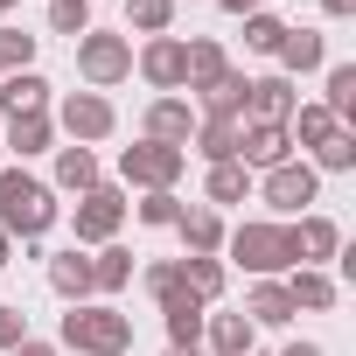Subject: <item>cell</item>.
<instances>
[{"label":"cell","mask_w":356,"mask_h":356,"mask_svg":"<svg viewBox=\"0 0 356 356\" xmlns=\"http://www.w3.org/2000/svg\"><path fill=\"white\" fill-rule=\"evenodd\" d=\"M22 342H29V314L0 300V349H22Z\"/></svg>","instance_id":"f35d334b"},{"label":"cell","mask_w":356,"mask_h":356,"mask_svg":"<svg viewBox=\"0 0 356 356\" xmlns=\"http://www.w3.org/2000/svg\"><path fill=\"white\" fill-rule=\"evenodd\" d=\"M56 335H63V349H77V356H126V349H133V314H119V307H105V300H77Z\"/></svg>","instance_id":"7a4b0ae2"},{"label":"cell","mask_w":356,"mask_h":356,"mask_svg":"<svg viewBox=\"0 0 356 356\" xmlns=\"http://www.w3.org/2000/svg\"><path fill=\"white\" fill-rule=\"evenodd\" d=\"M8 356H56V342H35V335H29V342H22V349H8Z\"/></svg>","instance_id":"ab89813d"},{"label":"cell","mask_w":356,"mask_h":356,"mask_svg":"<svg viewBox=\"0 0 356 356\" xmlns=\"http://www.w3.org/2000/svg\"><path fill=\"white\" fill-rule=\"evenodd\" d=\"M56 189H70V196L98 189V154H91V147H63V154H56Z\"/></svg>","instance_id":"f1b7e54d"},{"label":"cell","mask_w":356,"mask_h":356,"mask_svg":"<svg viewBox=\"0 0 356 356\" xmlns=\"http://www.w3.org/2000/svg\"><path fill=\"white\" fill-rule=\"evenodd\" d=\"M328 133H342L328 105H293V119H286V147H321Z\"/></svg>","instance_id":"4316f807"},{"label":"cell","mask_w":356,"mask_h":356,"mask_svg":"<svg viewBox=\"0 0 356 356\" xmlns=\"http://www.w3.org/2000/svg\"><path fill=\"white\" fill-rule=\"evenodd\" d=\"M8 259H15V238H8V231H0V266H8Z\"/></svg>","instance_id":"ee69618b"},{"label":"cell","mask_w":356,"mask_h":356,"mask_svg":"<svg viewBox=\"0 0 356 356\" xmlns=\"http://www.w3.org/2000/svg\"><path fill=\"white\" fill-rule=\"evenodd\" d=\"M293 314H300V307L286 300V280H259V286L245 293V321H252V328H286Z\"/></svg>","instance_id":"9a60e30c"},{"label":"cell","mask_w":356,"mask_h":356,"mask_svg":"<svg viewBox=\"0 0 356 356\" xmlns=\"http://www.w3.org/2000/svg\"><path fill=\"white\" fill-rule=\"evenodd\" d=\"M77 77H84L91 91L126 84V77H133V42H126V35H98V29H84V35H77Z\"/></svg>","instance_id":"277c9868"},{"label":"cell","mask_w":356,"mask_h":356,"mask_svg":"<svg viewBox=\"0 0 356 356\" xmlns=\"http://www.w3.org/2000/svg\"><path fill=\"white\" fill-rule=\"evenodd\" d=\"M321 8H328V15L342 22V15H356V0H321Z\"/></svg>","instance_id":"b9f144b4"},{"label":"cell","mask_w":356,"mask_h":356,"mask_svg":"<svg viewBox=\"0 0 356 356\" xmlns=\"http://www.w3.org/2000/svg\"><path fill=\"white\" fill-rule=\"evenodd\" d=\"M0 77H8V63H0Z\"/></svg>","instance_id":"7dc6e473"},{"label":"cell","mask_w":356,"mask_h":356,"mask_svg":"<svg viewBox=\"0 0 356 356\" xmlns=\"http://www.w3.org/2000/svg\"><path fill=\"white\" fill-rule=\"evenodd\" d=\"M126 22H133L140 35H168V22H175V0H126Z\"/></svg>","instance_id":"d6a6232c"},{"label":"cell","mask_w":356,"mask_h":356,"mask_svg":"<svg viewBox=\"0 0 356 356\" xmlns=\"http://www.w3.org/2000/svg\"><path fill=\"white\" fill-rule=\"evenodd\" d=\"M286 356H328V349H321V342H293Z\"/></svg>","instance_id":"7bdbcfd3"},{"label":"cell","mask_w":356,"mask_h":356,"mask_svg":"<svg viewBox=\"0 0 356 356\" xmlns=\"http://www.w3.org/2000/svg\"><path fill=\"white\" fill-rule=\"evenodd\" d=\"M280 35H286V22H280V15H245V49L273 56V49H280Z\"/></svg>","instance_id":"d590c367"},{"label":"cell","mask_w":356,"mask_h":356,"mask_svg":"<svg viewBox=\"0 0 356 356\" xmlns=\"http://www.w3.org/2000/svg\"><path fill=\"white\" fill-rule=\"evenodd\" d=\"M140 286H147V293H154V300H168V293H175V286H182V259H154V266H147V273H140Z\"/></svg>","instance_id":"8d00e7d4"},{"label":"cell","mask_w":356,"mask_h":356,"mask_svg":"<svg viewBox=\"0 0 356 356\" xmlns=\"http://www.w3.org/2000/svg\"><path fill=\"white\" fill-rule=\"evenodd\" d=\"M175 217H182V196H175V189H147V196H140V224L175 231Z\"/></svg>","instance_id":"836d02e7"},{"label":"cell","mask_w":356,"mask_h":356,"mask_svg":"<svg viewBox=\"0 0 356 356\" xmlns=\"http://www.w3.org/2000/svg\"><path fill=\"white\" fill-rule=\"evenodd\" d=\"M8 8H22V0H0V15H8Z\"/></svg>","instance_id":"bcb514c9"},{"label":"cell","mask_w":356,"mask_h":356,"mask_svg":"<svg viewBox=\"0 0 356 356\" xmlns=\"http://www.w3.org/2000/svg\"><path fill=\"white\" fill-rule=\"evenodd\" d=\"M0 63H8V70H29V63H35V35L0 29Z\"/></svg>","instance_id":"74e56055"},{"label":"cell","mask_w":356,"mask_h":356,"mask_svg":"<svg viewBox=\"0 0 356 356\" xmlns=\"http://www.w3.org/2000/svg\"><path fill=\"white\" fill-rule=\"evenodd\" d=\"M335 293H342V286H335L321 266H293V280H286V300H293V307H307V314H328V307H335Z\"/></svg>","instance_id":"44dd1931"},{"label":"cell","mask_w":356,"mask_h":356,"mask_svg":"<svg viewBox=\"0 0 356 356\" xmlns=\"http://www.w3.org/2000/svg\"><path fill=\"white\" fill-rule=\"evenodd\" d=\"M224 252H231L252 280H273V273H286V266H293V252H286V224H266V217H252V224L224 231Z\"/></svg>","instance_id":"3957f363"},{"label":"cell","mask_w":356,"mask_h":356,"mask_svg":"<svg viewBox=\"0 0 356 356\" xmlns=\"http://www.w3.org/2000/svg\"><path fill=\"white\" fill-rule=\"evenodd\" d=\"M273 56H280V77H300V70H321V63H328V42H321L314 29H286Z\"/></svg>","instance_id":"e0dca14e"},{"label":"cell","mask_w":356,"mask_h":356,"mask_svg":"<svg viewBox=\"0 0 356 356\" xmlns=\"http://www.w3.org/2000/svg\"><path fill=\"white\" fill-rule=\"evenodd\" d=\"M321 105L335 112V126H349V112H356V63H335L328 70V98Z\"/></svg>","instance_id":"1f68e13d"},{"label":"cell","mask_w":356,"mask_h":356,"mask_svg":"<svg viewBox=\"0 0 356 356\" xmlns=\"http://www.w3.org/2000/svg\"><path fill=\"white\" fill-rule=\"evenodd\" d=\"M182 168H189V154L182 147H161V140H140V147L119 154V175H126L133 189H175Z\"/></svg>","instance_id":"5b68a950"},{"label":"cell","mask_w":356,"mask_h":356,"mask_svg":"<svg viewBox=\"0 0 356 356\" xmlns=\"http://www.w3.org/2000/svg\"><path fill=\"white\" fill-rule=\"evenodd\" d=\"M238 161H245V168H280V161H293L286 126H245V133H238Z\"/></svg>","instance_id":"d6986e66"},{"label":"cell","mask_w":356,"mask_h":356,"mask_svg":"<svg viewBox=\"0 0 356 356\" xmlns=\"http://www.w3.org/2000/svg\"><path fill=\"white\" fill-rule=\"evenodd\" d=\"M259 196H266V203H273L280 217H307V203L321 196V175H314L307 161H280V168H266Z\"/></svg>","instance_id":"8992f818"},{"label":"cell","mask_w":356,"mask_h":356,"mask_svg":"<svg viewBox=\"0 0 356 356\" xmlns=\"http://www.w3.org/2000/svg\"><path fill=\"white\" fill-rule=\"evenodd\" d=\"M126 224V196L119 189H84L77 196V217H70V231H77V245H112V231Z\"/></svg>","instance_id":"ba28073f"},{"label":"cell","mask_w":356,"mask_h":356,"mask_svg":"<svg viewBox=\"0 0 356 356\" xmlns=\"http://www.w3.org/2000/svg\"><path fill=\"white\" fill-rule=\"evenodd\" d=\"M245 84H252L245 70H224V77H217L210 91H196L203 119H238V126H245Z\"/></svg>","instance_id":"ffe728a7"},{"label":"cell","mask_w":356,"mask_h":356,"mask_svg":"<svg viewBox=\"0 0 356 356\" xmlns=\"http://www.w3.org/2000/svg\"><path fill=\"white\" fill-rule=\"evenodd\" d=\"M307 168H314V175H349V168H356V133H349V126H342V133H328V140L314 147V161H307Z\"/></svg>","instance_id":"4dcf8cb0"},{"label":"cell","mask_w":356,"mask_h":356,"mask_svg":"<svg viewBox=\"0 0 356 356\" xmlns=\"http://www.w3.org/2000/svg\"><path fill=\"white\" fill-rule=\"evenodd\" d=\"M161 314H168V342H175V349H196V342H203V314H210V307H203L189 286H175V293L161 300Z\"/></svg>","instance_id":"5bb4252c"},{"label":"cell","mask_w":356,"mask_h":356,"mask_svg":"<svg viewBox=\"0 0 356 356\" xmlns=\"http://www.w3.org/2000/svg\"><path fill=\"white\" fill-rule=\"evenodd\" d=\"M133 280V252L126 245H98L91 252V293H119Z\"/></svg>","instance_id":"83f0119b"},{"label":"cell","mask_w":356,"mask_h":356,"mask_svg":"<svg viewBox=\"0 0 356 356\" xmlns=\"http://www.w3.org/2000/svg\"><path fill=\"white\" fill-rule=\"evenodd\" d=\"M49 29L77 42V35L91 29V0H49Z\"/></svg>","instance_id":"e575fe53"},{"label":"cell","mask_w":356,"mask_h":356,"mask_svg":"<svg viewBox=\"0 0 356 356\" xmlns=\"http://www.w3.org/2000/svg\"><path fill=\"white\" fill-rule=\"evenodd\" d=\"M49 286H56L70 307H77V300H91V259H84L77 245H70V252H56V259H49Z\"/></svg>","instance_id":"cb8c5ba5"},{"label":"cell","mask_w":356,"mask_h":356,"mask_svg":"<svg viewBox=\"0 0 356 356\" xmlns=\"http://www.w3.org/2000/svg\"><path fill=\"white\" fill-rule=\"evenodd\" d=\"M0 154H8V147H0Z\"/></svg>","instance_id":"c3c4849f"},{"label":"cell","mask_w":356,"mask_h":356,"mask_svg":"<svg viewBox=\"0 0 356 356\" xmlns=\"http://www.w3.org/2000/svg\"><path fill=\"white\" fill-rule=\"evenodd\" d=\"M175 231H182L189 259H217V252H224V217H217L210 203H182V217H175Z\"/></svg>","instance_id":"4fadbf2b"},{"label":"cell","mask_w":356,"mask_h":356,"mask_svg":"<svg viewBox=\"0 0 356 356\" xmlns=\"http://www.w3.org/2000/svg\"><path fill=\"white\" fill-rule=\"evenodd\" d=\"M286 252H293V266H321V259H335L342 252V231L328 224V217H300V224H286Z\"/></svg>","instance_id":"7c38bea8"},{"label":"cell","mask_w":356,"mask_h":356,"mask_svg":"<svg viewBox=\"0 0 356 356\" xmlns=\"http://www.w3.org/2000/svg\"><path fill=\"white\" fill-rule=\"evenodd\" d=\"M224 15H259V0H217Z\"/></svg>","instance_id":"60d3db41"},{"label":"cell","mask_w":356,"mask_h":356,"mask_svg":"<svg viewBox=\"0 0 356 356\" xmlns=\"http://www.w3.org/2000/svg\"><path fill=\"white\" fill-rule=\"evenodd\" d=\"M224 280H231V273H224V259H189V252H182V286H189L203 307L224 293Z\"/></svg>","instance_id":"f546056e"},{"label":"cell","mask_w":356,"mask_h":356,"mask_svg":"<svg viewBox=\"0 0 356 356\" xmlns=\"http://www.w3.org/2000/svg\"><path fill=\"white\" fill-rule=\"evenodd\" d=\"M293 105H300V91H293V77H280V70L245 84V126H286Z\"/></svg>","instance_id":"9c48e42d"},{"label":"cell","mask_w":356,"mask_h":356,"mask_svg":"<svg viewBox=\"0 0 356 356\" xmlns=\"http://www.w3.org/2000/svg\"><path fill=\"white\" fill-rule=\"evenodd\" d=\"M49 224H56V189L35 182L29 168H0V231L22 238V245H35Z\"/></svg>","instance_id":"6da1fadb"},{"label":"cell","mask_w":356,"mask_h":356,"mask_svg":"<svg viewBox=\"0 0 356 356\" xmlns=\"http://www.w3.org/2000/svg\"><path fill=\"white\" fill-rule=\"evenodd\" d=\"M189 133H196V105H189V98H154L147 119H140V140L182 147V154H189Z\"/></svg>","instance_id":"8fae6325"},{"label":"cell","mask_w":356,"mask_h":356,"mask_svg":"<svg viewBox=\"0 0 356 356\" xmlns=\"http://www.w3.org/2000/svg\"><path fill=\"white\" fill-rule=\"evenodd\" d=\"M168 356H203V349H168Z\"/></svg>","instance_id":"f6af8a7d"},{"label":"cell","mask_w":356,"mask_h":356,"mask_svg":"<svg viewBox=\"0 0 356 356\" xmlns=\"http://www.w3.org/2000/svg\"><path fill=\"white\" fill-rule=\"evenodd\" d=\"M203 335H210L217 356H252V335H259V328H252L245 314H203Z\"/></svg>","instance_id":"484cf974"},{"label":"cell","mask_w":356,"mask_h":356,"mask_svg":"<svg viewBox=\"0 0 356 356\" xmlns=\"http://www.w3.org/2000/svg\"><path fill=\"white\" fill-rule=\"evenodd\" d=\"M0 112H8V119L49 112V84H42L35 70H8V77H0Z\"/></svg>","instance_id":"2e32d148"},{"label":"cell","mask_w":356,"mask_h":356,"mask_svg":"<svg viewBox=\"0 0 356 356\" xmlns=\"http://www.w3.org/2000/svg\"><path fill=\"white\" fill-rule=\"evenodd\" d=\"M224 70H231L224 42H210V35H203V42H182V84H189V91H210Z\"/></svg>","instance_id":"ac0fdd59"},{"label":"cell","mask_w":356,"mask_h":356,"mask_svg":"<svg viewBox=\"0 0 356 356\" xmlns=\"http://www.w3.org/2000/svg\"><path fill=\"white\" fill-rule=\"evenodd\" d=\"M133 70H140L161 98H175V91H182V35H147V49L133 56Z\"/></svg>","instance_id":"30bf717a"},{"label":"cell","mask_w":356,"mask_h":356,"mask_svg":"<svg viewBox=\"0 0 356 356\" xmlns=\"http://www.w3.org/2000/svg\"><path fill=\"white\" fill-rule=\"evenodd\" d=\"M245 196H252V168H245V161H217V168L203 175V203H210V210L245 203Z\"/></svg>","instance_id":"7402d4cb"},{"label":"cell","mask_w":356,"mask_h":356,"mask_svg":"<svg viewBox=\"0 0 356 356\" xmlns=\"http://www.w3.org/2000/svg\"><path fill=\"white\" fill-rule=\"evenodd\" d=\"M49 140H56V119L49 112H29V119H8V140H0V147H8V154H49Z\"/></svg>","instance_id":"d4e9b609"},{"label":"cell","mask_w":356,"mask_h":356,"mask_svg":"<svg viewBox=\"0 0 356 356\" xmlns=\"http://www.w3.org/2000/svg\"><path fill=\"white\" fill-rule=\"evenodd\" d=\"M56 126H63L77 147H91V140H105V133L119 126V112H112V98H105V91H63Z\"/></svg>","instance_id":"52a82bcc"},{"label":"cell","mask_w":356,"mask_h":356,"mask_svg":"<svg viewBox=\"0 0 356 356\" xmlns=\"http://www.w3.org/2000/svg\"><path fill=\"white\" fill-rule=\"evenodd\" d=\"M238 133H245L238 119H196L189 147H196V154H203V161L217 168V161H238Z\"/></svg>","instance_id":"603a6c76"}]
</instances>
